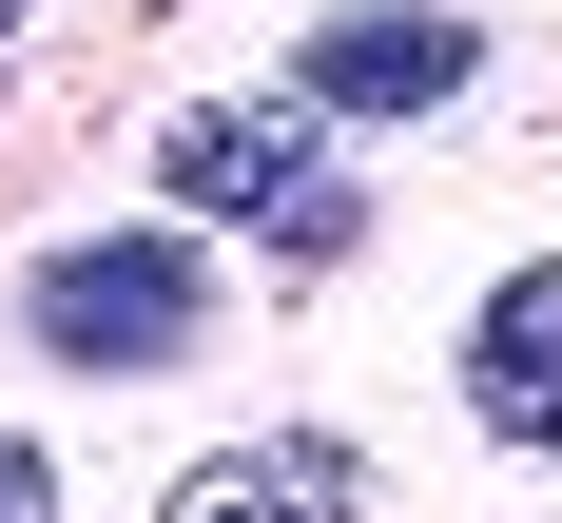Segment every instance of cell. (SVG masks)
<instances>
[{"label": "cell", "mask_w": 562, "mask_h": 523, "mask_svg": "<svg viewBox=\"0 0 562 523\" xmlns=\"http://www.w3.org/2000/svg\"><path fill=\"white\" fill-rule=\"evenodd\" d=\"M0 523H58V465L20 446V427H0Z\"/></svg>", "instance_id": "6"}, {"label": "cell", "mask_w": 562, "mask_h": 523, "mask_svg": "<svg viewBox=\"0 0 562 523\" xmlns=\"http://www.w3.org/2000/svg\"><path fill=\"white\" fill-rule=\"evenodd\" d=\"M465 407L485 446H562V272H505L465 310Z\"/></svg>", "instance_id": "5"}, {"label": "cell", "mask_w": 562, "mask_h": 523, "mask_svg": "<svg viewBox=\"0 0 562 523\" xmlns=\"http://www.w3.org/2000/svg\"><path fill=\"white\" fill-rule=\"evenodd\" d=\"M20 330L58 368H175L214 330V272H194V232H58L40 291H20Z\"/></svg>", "instance_id": "2"}, {"label": "cell", "mask_w": 562, "mask_h": 523, "mask_svg": "<svg viewBox=\"0 0 562 523\" xmlns=\"http://www.w3.org/2000/svg\"><path fill=\"white\" fill-rule=\"evenodd\" d=\"M156 523H369V446H330V427H252V446L175 465Z\"/></svg>", "instance_id": "4"}, {"label": "cell", "mask_w": 562, "mask_h": 523, "mask_svg": "<svg viewBox=\"0 0 562 523\" xmlns=\"http://www.w3.org/2000/svg\"><path fill=\"white\" fill-rule=\"evenodd\" d=\"M156 194H175V214H252L291 272H330L349 232H369L311 98H194V116H156Z\"/></svg>", "instance_id": "1"}, {"label": "cell", "mask_w": 562, "mask_h": 523, "mask_svg": "<svg viewBox=\"0 0 562 523\" xmlns=\"http://www.w3.org/2000/svg\"><path fill=\"white\" fill-rule=\"evenodd\" d=\"M0 39H20V0H0Z\"/></svg>", "instance_id": "7"}, {"label": "cell", "mask_w": 562, "mask_h": 523, "mask_svg": "<svg viewBox=\"0 0 562 523\" xmlns=\"http://www.w3.org/2000/svg\"><path fill=\"white\" fill-rule=\"evenodd\" d=\"M465 78H485V39H465L447 0H349V20H311V58H291L311 116H447Z\"/></svg>", "instance_id": "3"}]
</instances>
